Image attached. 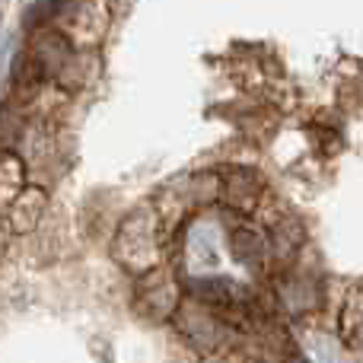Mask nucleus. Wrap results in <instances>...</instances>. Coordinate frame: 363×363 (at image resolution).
<instances>
[{"instance_id":"nucleus-1","label":"nucleus","mask_w":363,"mask_h":363,"mask_svg":"<svg viewBox=\"0 0 363 363\" xmlns=\"http://www.w3.org/2000/svg\"><path fill=\"white\" fill-rule=\"evenodd\" d=\"M345 338L351 345L354 360L363 363V290L347 303V313H345Z\"/></svg>"}]
</instances>
